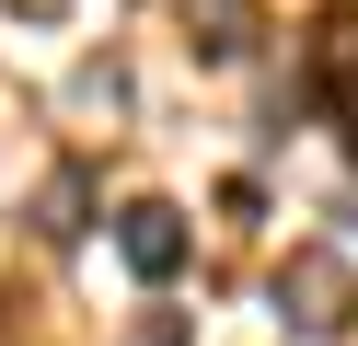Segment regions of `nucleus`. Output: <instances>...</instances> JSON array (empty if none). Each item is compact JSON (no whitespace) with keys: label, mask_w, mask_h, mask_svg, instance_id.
I'll list each match as a JSON object with an SVG mask.
<instances>
[{"label":"nucleus","mask_w":358,"mask_h":346,"mask_svg":"<svg viewBox=\"0 0 358 346\" xmlns=\"http://www.w3.org/2000/svg\"><path fill=\"white\" fill-rule=\"evenodd\" d=\"M116 254H127V277H185V254H196V231H185V208L173 196H127L116 208Z\"/></svg>","instance_id":"2"},{"label":"nucleus","mask_w":358,"mask_h":346,"mask_svg":"<svg viewBox=\"0 0 358 346\" xmlns=\"http://www.w3.org/2000/svg\"><path fill=\"white\" fill-rule=\"evenodd\" d=\"M127 346H196V323H185V312H139V323H127Z\"/></svg>","instance_id":"6"},{"label":"nucleus","mask_w":358,"mask_h":346,"mask_svg":"<svg viewBox=\"0 0 358 346\" xmlns=\"http://www.w3.org/2000/svg\"><path fill=\"white\" fill-rule=\"evenodd\" d=\"M347 161H358V115H347Z\"/></svg>","instance_id":"7"},{"label":"nucleus","mask_w":358,"mask_h":346,"mask_svg":"<svg viewBox=\"0 0 358 346\" xmlns=\"http://www.w3.org/2000/svg\"><path fill=\"white\" fill-rule=\"evenodd\" d=\"M301 69H312V92H324L335 115H358V0H347V12H324V23H312Z\"/></svg>","instance_id":"3"},{"label":"nucleus","mask_w":358,"mask_h":346,"mask_svg":"<svg viewBox=\"0 0 358 346\" xmlns=\"http://www.w3.org/2000/svg\"><path fill=\"white\" fill-rule=\"evenodd\" d=\"M35 231H47V243H70V231H81V173L47 185V219H35Z\"/></svg>","instance_id":"5"},{"label":"nucleus","mask_w":358,"mask_h":346,"mask_svg":"<svg viewBox=\"0 0 358 346\" xmlns=\"http://www.w3.org/2000/svg\"><path fill=\"white\" fill-rule=\"evenodd\" d=\"M266 300H278L289 335H347V323H358V266L335 243H289V266L266 277Z\"/></svg>","instance_id":"1"},{"label":"nucleus","mask_w":358,"mask_h":346,"mask_svg":"<svg viewBox=\"0 0 358 346\" xmlns=\"http://www.w3.org/2000/svg\"><path fill=\"white\" fill-rule=\"evenodd\" d=\"M185 46L196 58H243L255 46V0H185Z\"/></svg>","instance_id":"4"}]
</instances>
